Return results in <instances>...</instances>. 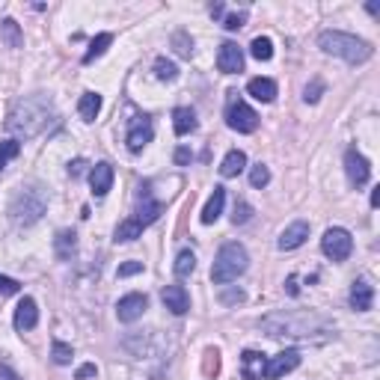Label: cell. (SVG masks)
Wrapping results in <instances>:
<instances>
[{
    "instance_id": "6da1fadb",
    "label": "cell",
    "mask_w": 380,
    "mask_h": 380,
    "mask_svg": "<svg viewBox=\"0 0 380 380\" xmlns=\"http://www.w3.org/2000/svg\"><path fill=\"white\" fill-rule=\"evenodd\" d=\"M51 113H54L51 98H45L42 92L27 95V98L15 101L6 128L15 131V134H21V137H36V134H42L45 125L51 122Z\"/></svg>"
},
{
    "instance_id": "7a4b0ae2",
    "label": "cell",
    "mask_w": 380,
    "mask_h": 380,
    "mask_svg": "<svg viewBox=\"0 0 380 380\" xmlns=\"http://www.w3.org/2000/svg\"><path fill=\"white\" fill-rule=\"evenodd\" d=\"M318 45L324 54L341 56L345 63H354V65L372 60V54H374V48L368 42L357 39V36H350V33H341V30H324L318 36Z\"/></svg>"
},
{
    "instance_id": "3957f363",
    "label": "cell",
    "mask_w": 380,
    "mask_h": 380,
    "mask_svg": "<svg viewBox=\"0 0 380 380\" xmlns=\"http://www.w3.org/2000/svg\"><path fill=\"white\" fill-rule=\"evenodd\" d=\"M262 327L268 330V336H312L315 330H327L330 324L321 315H268L262 321Z\"/></svg>"
},
{
    "instance_id": "277c9868",
    "label": "cell",
    "mask_w": 380,
    "mask_h": 380,
    "mask_svg": "<svg viewBox=\"0 0 380 380\" xmlns=\"http://www.w3.org/2000/svg\"><path fill=\"white\" fill-rule=\"evenodd\" d=\"M246 268H250V255H246L244 244L229 241V244L220 246V253H217L214 268H211V279H214V285H226V282L241 277Z\"/></svg>"
},
{
    "instance_id": "5b68a950",
    "label": "cell",
    "mask_w": 380,
    "mask_h": 380,
    "mask_svg": "<svg viewBox=\"0 0 380 380\" xmlns=\"http://www.w3.org/2000/svg\"><path fill=\"white\" fill-rule=\"evenodd\" d=\"M45 208H48V199L39 187H21L15 193L12 205H9V214H12V220L18 226H33L45 214Z\"/></svg>"
},
{
    "instance_id": "8992f818",
    "label": "cell",
    "mask_w": 380,
    "mask_h": 380,
    "mask_svg": "<svg viewBox=\"0 0 380 380\" xmlns=\"http://www.w3.org/2000/svg\"><path fill=\"white\" fill-rule=\"evenodd\" d=\"M321 250H324V255L332 262H345L348 255L354 253V237H350L348 229H341V226H332V229H327L324 237H321Z\"/></svg>"
},
{
    "instance_id": "52a82bcc",
    "label": "cell",
    "mask_w": 380,
    "mask_h": 380,
    "mask_svg": "<svg viewBox=\"0 0 380 380\" xmlns=\"http://www.w3.org/2000/svg\"><path fill=\"white\" fill-rule=\"evenodd\" d=\"M226 125L237 131V134H253V131L259 128V113H255L250 104L232 98L229 107H226Z\"/></svg>"
},
{
    "instance_id": "ba28073f",
    "label": "cell",
    "mask_w": 380,
    "mask_h": 380,
    "mask_svg": "<svg viewBox=\"0 0 380 380\" xmlns=\"http://www.w3.org/2000/svg\"><path fill=\"white\" fill-rule=\"evenodd\" d=\"M151 137H155V122L149 116H134L128 125V134H125V142L131 151H140L142 146H149Z\"/></svg>"
},
{
    "instance_id": "9c48e42d",
    "label": "cell",
    "mask_w": 380,
    "mask_h": 380,
    "mask_svg": "<svg viewBox=\"0 0 380 380\" xmlns=\"http://www.w3.org/2000/svg\"><path fill=\"white\" fill-rule=\"evenodd\" d=\"M345 173H348L350 184L363 187V184H368V178H372V167H368V160L359 155L357 149H348L345 151Z\"/></svg>"
},
{
    "instance_id": "30bf717a",
    "label": "cell",
    "mask_w": 380,
    "mask_h": 380,
    "mask_svg": "<svg viewBox=\"0 0 380 380\" xmlns=\"http://www.w3.org/2000/svg\"><path fill=\"white\" fill-rule=\"evenodd\" d=\"M146 309H149V297H146V294L131 291V294H125V297L116 303V318L122 321V324H131V321H137Z\"/></svg>"
},
{
    "instance_id": "8fae6325",
    "label": "cell",
    "mask_w": 380,
    "mask_h": 380,
    "mask_svg": "<svg viewBox=\"0 0 380 380\" xmlns=\"http://www.w3.org/2000/svg\"><path fill=\"white\" fill-rule=\"evenodd\" d=\"M300 366V354L297 350H282L277 357H268V366H264V377L268 380H277L282 374L294 372V368Z\"/></svg>"
},
{
    "instance_id": "7c38bea8",
    "label": "cell",
    "mask_w": 380,
    "mask_h": 380,
    "mask_svg": "<svg viewBox=\"0 0 380 380\" xmlns=\"http://www.w3.org/2000/svg\"><path fill=\"white\" fill-rule=\"evenodd\" d=\"M217 69H220L223 74L244 72V51L235 42H223L220 51H217Z\"/></svg>"
},
{
    "instance_id": "4fadbf2b",
    "label": "cell",
    "mask_w": 380,
    "mask_h": 380,
    "mask_svg": "<svg viewBox=\"0 0 380 380\" xmlns=\"http://www.w3.org/2000/svg\"><path fill=\"white\" fill-rule=\"evenodd\" d=\"M113 176H116V173H113V167H110V164H104V160H101V164H95V167L89 169V187H92V193L98 196V199L110 193V187H113Z\"/></svg>"
},
{
    "instance_id": "5bb4252c",
    "label": "cell",
    "mask_w": 380,
    "mask_h": 380,
    "mask_svg": "<svg viewBox=\"0 0 380 380\" xmlns=\"http://www.w3.org/2000/svg\"><path fill=\"white\" fill-rule=\"evenodd\" d=\"M306 237H309V223L306 220H294L288 229L279 235L277 246H279V250H297V246L306 244Z\"/></svg>"
},
{
    "instance_id": "9a60e30c",
    "label": "cell",
    "mask_w": 380,
    "mask_h": 380,
    "mask_svg": "<svg viewBox=\"0 0 380 380\" xmlns=\"http://www.w3.org/2000/svg\"><path fill=\"white\" fill-rule=\"evenodd\" d=\"M160 300H164V306L173 312V315H184L190 309V297H187L184 285H167V288L160 291Z\"/></svg>"
},
{
    "instance_id": "2e32d148",
    "label": "cell",
    "mask_w": 380,
    "mask_h": 380,
    "mask_svg": "<svg viewBox=\"0 0 380 380\" xmlns=\"http://www.w3.org/2000/svg\"><path fill=\"white\" fill-rule=\"evenodd\" d=\"M160 214H164V205H160L158 199H151V196L146 193V190H142V193H140V205H137V217H134V220L142 226V229H146V226L155 223Z\"/></svg>"
},
{
    "instance_id": "e0dca14e",
    "label": "cell",
    "mask_w": 380,
    "mask_h": 380,
    "mask_svg": "<svg viewBox=\"0 0 380 380\" xmlns=\"http://www.w3.org/2000/svg\"><path fill=\"white\" fill-rule=\"evenodd\" d=\"M36 324H39V306H36L33 297H24L15 309V330L24 332V330H33Z\"/></svg>"
},
{
    "instance_id": "ac0fdd59",
    "label": "cell",
    "mask_w": 380,
    "mask_h": 380,
    "mask_svg": "<svg viewBox=\"0 0 380 380\" xmlns=\"http://www.w3.org/2000/svg\"><path fill=\"white\" fill-rule=\"evenodd\" d=\"M264 366H268V357L259 354V350H244V354H241L244 380H262L264 377Z\"/></svg>"
},
{
    "instance_id": "d6986e66",
    "label": "cell",
    "mask_w": 380,
    "mask_h": 380,
    "mask_svg": "<svg viewBox=\"0 0 380 380\" xmlns=\"http://www.w3.org/2000/svg\"><path fill=\"white\" fill-rule=\"evenodd\" d=\"M372 303H374V288L366 279H357L354 285H350V306H354L357 312H368Z\"/></svg>"
},
{
    "instance_id": "ffe728a7",
    "label": "cell",
    "mask_w": 380,
    "mask_h": 380,
    "mask_svg": "<svg viewBox=\"0 0 380 380\" xmlns=\"http://www.w3.org/2000/svg\"><path fill=\"white\" fill-rule=\"evenodd\" d=\"M246 92H250L255 101L271 104L273 98H277V81H271V78H253L250 83H246Z\"/></svg>"
},
{
    "instance_id": "44dd1931",
    "label": "cell",
    "mask_w": 380,
    "mask_h": 380,
    "mask_svg": "<svg viewBox=\"0 0 380 380\" xmlns=\"http://www.w3.org/2000/svg\"><path fill=\"white\" fill-rule=\"evenodd\" d=\"M223 205H226V190H223V187H214L211 199H208L205 208H202V223H205V226H211V223L220 220Z\"/></svg>"
},
{
    "instance_id": "7402d4cb",
    "label": "cell",
    "mask_w": 380,
    "mask_h": 380,
    "mask_svg": "<svg viewBox=\"0 0 380 380\" xmlns=\"http://www.w3.org/2000/svg\"><path fill=\"white\" fill-rule=\"evenodd\" d=\"M196 125H199V122H196V113L190 110V107H176V110H173V128H176L178 137L193 134Z\"/></svg>"
},
{
    "instance_id": "603a6c76",
    "label": "cell",
    "mask_w": 380,
    "mask_h": 380,
    "mask_svg": "<svg viewBox=\"0 0 380 380\" xmlns=\"http://www.w3.org/2000/svg\"><path fill=\"white\" fill-rule=\"evenodd\" d=\"M244 167H246V155L241 149H232L229 155L223 158V164H220V176L223 178H235V176L244 173Z\"/></svg>"
},
{
    "instance_id": "cb8c5ba5",
    "label": "cell",
    "mask_w": 380,
    "mask_h": 380,
    "mask_svg": "<svg viewBox=\"0 0 380 380\" xmlns=\"http://www.w3.org/2000/svg\"><path fill=\"white\" fill-rule=\"evenodd\" d=\"M78 113L83 122H95V116L101 113V95L98 92H83L78 101Z\"/></svg>"
},
{
    "instance_id": "d4e9b609",
    "label": "cell",
    "mask_w": 380,
    "mask_h": 380,
    "mask_svg": "<svg viewBox=\"0 0 380 380\" xmlns=\"http://www.w3.org/2000/svg\"><path fill=\"white\" fill-rule=\"evenodd\" d=\"M142 235V226L134 220V217H128V220H122L116 226V232H113V237H116V244H128V241H137V237Z\"/></svg>"
},
{
    "instance_id": "484cf974",
    "label": "cell",
    "mask_w": 380,
    "mask_h": 380,
    "mask_svg": "<svg viewBox=\"0 0 380 380\" xmlns=\"http://www.w3.org/2000/svg\"><path fill=\"white\" fill-rule=\"evenodd\" d=\"M113 45V33H98V36H95V39L89 42V51L87 54H83V63H92V60H98V56L104 54V51H107V48Z\"/></svg>"
},
{
    "instance_id": "4316f807",
    "label": "cell",
    "mask_w": 380,
    "mask_h": 380,
    "mask_svg": "<svg viewBox=\"0 0 380 380\" xmlns=\"http://www.w3.org/2000/svg\"><path fill=\"white\" fill-rule=\"evenodd\" d=\"M74 246H78V235L69 232V229H63L60 235H56V241H54V250L60 259H69V255L74 253Z\"/></svg>"
},
{
    "instance_id": "83f0119b",
    "label": "cell",
    "mask_w": 380,
    "mask_h": 380,
    "mask_svg": "<svg viewBox=\"0 0 380 380\" xmlns=\"http://www.w3.org/2000/svg\"><path fill=\"white\" fill-rule=\"evenodd\" d=\"M250 54H253L259 63H268L271 56H273V42L268 39V36H255L253 45H250Z\"/></svg>"
},
{
    "instance_id": "f1b7e54d",
    "label": "cell",
    "mask_w": 380,
    "mask_h": 380,
    "mask_svg": "<svg viewBox=\"0 0 380 380\" xmlns=\"http://www.w3.org/2000/svg\"><path fill=\"white\" fill-rule=\"evenodd\" d=\"M193 271H196V255L190 250H182L176 259V277H190Z\"/></svg>"
},
{
    "instance_id": "f546056e",
    "label": "cell",
    "mask_w": 380,
    "mask_h": 380,
    "mask_svg": "<svg viewBox=\"0 0 380 380\" xmlns=\"http://www.w3.org/2000/svg\"><path fill=\"white\" fill-rule=\"evenodd\" d=\"M155 74H158V81H176L178 69H176V63L167 60V56H158V60H155Z\"/></svg>"
},
{
    "instance_id": "4dcf8cb0",
    "label": "cell",
    "mask_w": 380,
    "mask_h": 380,
    "mask_svg": "<svg viewBox=\"0 0 380 380\" xmlns=\"http://www.w3.org/2000/svg\"><path fill=\"white\" fill-rule=\"evenodd\" d=\"M18 155H21V142H18V140H3V142H0V169H3L9 160L18 158Z\"/></svg>"
},
{
    "instance_id": "1f68e13d",
    "label": "cell",
    "mask_w": 380,
    "mask_h": 380,
    "mask_svg": "<svg viewBox=\"0 0 380 380\" xmlns=\"http://www.w3.org/2000/svg\"><path fill=\"white\" fill-rule=\"evenodd\" d=\"M72 357H74L72 345H65V341H54V348H51V359H54L56 366H69V363H72Z\"/></svg>"
},
{
    "instance_id": "d6a6232c",
    "label": "cell",
    "mask_w": 380,
    "mask_h": 380,
    "mask_svg": "<svg viewBox=\"0 0 380 380\" xmlns=\"http://www.w3.org/2000/svg\"><path fill=\"white\" fill-rule=\"evenodd\" d=\"M268 182H271V169L264 167V164H255L250 169V184L262 190V187H268Z\"/></svg>"
},
{
    "instance_id": "836d02e7",
    "label": "cell",
    "mask_w": 380,
    "mask_h": 380,
    "mask_svg": "<svg viewBox=\"0 0 380 380\" xmlns=\"http://www.w3.org/2000/svg\"><path fill=\"white\" fill-rule=\"evenodd\" d=\"M202 368H205L208 377L220 372V350H217V348H208V350H205V366H202Z\"/></svg>"
},
{
    "instance_id": "e575fe53",
    "label": "cell",
    "mask_w": 380,
    "mask_h": 380,
    "mask_svg": "<svg viewBox=\"0 0 380 380\" xmlns=\"http://www.w3.org/2000/svg\"><path fill=\"white\" fill-rule=\"evenodd\" d=\"M253 217V208H250V202H244V199H237L235 202V214H232V223L235 226H241V223H246Z\"/></svg>"
},
{
    "instance_id": "d590c367",
    "label": "cell",
    "mask_w": 380,
    "mask_h": 380,
    "mask_svg": "<svg viewBox=\"0 0 380 380\" xmlns=\"http://www.w3.org/2000/svg\"><path fill=\"white\" fill-rule=\"evenodd\" d=\"M0 30L6 33V39H9V45H12V48L21 45V36H18V24L12 21V18H6V21L0 24Z\"/></svg>"
},
{
    "instance_id": "8d00e7d4",
    "label": "cell",
    "mask_w": 380,
    "mask_h": 380,
    "mask_svg": "<svg viewBox=\"0 0 380 380\" xmlns=\"http://www.w3.org/2000/svg\"><path fill=\"white\" fill-rule=\"evenodd\" d=\"M173 45H176V51L182 54V56L193 54V39H187V33H176L173 36Z\"/></svg>"
},
{
    "instance_id": "74e56055",
    "label": "cell",
    "mask_w": 380,
    "mask_h": 380,
    "mask_svg": "<svg viewBox=\"0 0 380 380\" xmlns=\"http://www.w3.org/2000/svg\"><path fill=\"white\" fill-rule=\"evenodd\" d=\"M21 291V285H18L15 279H9V277H0V297H12V294Z\"/></svg>"
},
{
    "instance_id": "f35d334b",
    "label": "cell",
    "mask_w": 380,
    "mask_h": 380,
    "mask_svg": "<svg viewBox=\"0 0 380 380\" xmlns=\"http://www.w3.org/2000/svg\"><path fill=\"white\" fill-rule=\"evenodd\" d=\"M321 92H324V83L315 81L312 87H306V95H303V101H306V104H315V101L321 98Z\"/></svg>"
},
{
    "instance_id": "ab89813d",
    "label": "cell",
    "mask_w": 380,
    "mask_h": 380,
    "mask_svg": "<svg viewBox=\"0 0 380 380\" xmlns=\"http://www.w3.org/2000/svg\"><path fill=\"white\" fill-rule=\"evenodd\" d=\"M142 271V262H125V264H119V277L125 279V277H134V273Z\"/></svg>"
},
{
    "instance_id": "60d3db41",
    "label": "cell",
    "mask_w": 380,
    "mask_h": 380,
    "mask_svg": "<svg viewBox=\"0 0 380 380\" xmlns=\"http://www.w3.org/2000/svg\"><path fill=\"white\" fill-rule=\"evenodd\" d=\"M244 21H246V15H244V12H237V15H229V18H226L223 27L235 33V30H241V27H244Z\"/></svg>"
},
{
    "instance_id": "b9f144b4",
    "label": "cell",
    "mask_w": 380,
    "mask_h": 380,
    "mask_svg": "<svg viewBox=\"0 0 380 380\" xmlns=\"http://www.w3.org/2000/svg\"><path fill=\"white\" fill-rule=\"evenodd\" d=\"M95 374H98L95 363H87V366H81L78 372H74V377H78V380H89V377H95Z\"/></svg>"
},
{
    "instance_id": "7bdbcfd3",
    "label": "cell",
    "mask_w": 380,
    "mask_h": 380,
    "mask_svg": "<svg viewBox=\"0 0 380 380\" xmlns=\"http://www.w3.org/2000/svg\"><path fill=\"white\" fill-rule=\"evenodd\" d=\"M190 158H193V155H190V149H184V146H178V149H176V164H178V167L190 164Z\"/></svg>"
},
{
    "instance_id": "ee69618b",
    "label": "cell",
    "mask_w": 380,
    "mask_h": 380,
    "mask_svg": "<svg viewBox=\"0 0 380 380\" xmlns=\"http://www.w3.org/2000/svg\"><path fill=\"white\" fill-rule=\"evenodd\" d=\"M244 300V291H226L223 294V303H241Z\"/></svg>"
},
{
    "instance_id": "f6af8a7d",
    "label": "cell",
    "mask_w": 380,
    "mask_h": 380,
    "mask_svg": "<svg viewBox=\"0 0 380 380\" xmlns=\"http://www.w3.org/2000/svg\"><path fill=\"white\" fill-rule=\"evenodd\" d=\"M0 380H21V377H18L9 366H0Z\"/></svg>"
},
{
    "instance_id": "bcb514c9",
    "label": "cell",
    "mask_w": 380,
    "mask_h": 380,
    "mask_svg": "<svg viewBox=\"0 0 380 380\" xmlns=\"http://www.w3.org/2000/svg\"><path fill=\"white\" fill-rule=\"evenodd\" d=\"M83 167H87L83 160H74V164L69 167V173H72V176H81V173H83Z\"/></svg>"
},
{
    "instance_id": "7dc6e473",
    "label": "cell",
    "mask_w": 380,
    "mask_h": 380,
    "mask_svg": "<svg viewBox=\"0 0 380 380\" xmlns=\"http://www.w3.org/2000/svg\"><path fill=\"white\" fill-rule=\"evenodd\" d=\"M223 12H226L223 3H214V6H211V15H214V18H223Z\"/></svg>"
},
{
    "instance_id": "c3c4849f",
    "label": "cell",
    "mask_w": 380,
    "mask_h": 380,
    "mask_svg": "<svg viewBox=\"0 0 380 380\" xmlns=\"http://www.w3.org/2000/svg\"><path fill=\"white\" fill-rule=\"evenodd\" d=\"M372 205H374V208L380 205V187H374V190H372Z\"/></svg>"
},
{
    "instance_id": "681fc988",
    "label": "cell",
    "mask_w": 380,
    "mask_h": 380,
    "mask_svg": "<svg viewBox=\"0 0 380 380\" xmlns=\"http://www.w3.org/2000/svg\"><path fill=\"white\" fill-rule=\"evenodd\" d=\"M288 294H297V282H294V277L288 279Z\"/></svg>"
}]
</instances>
